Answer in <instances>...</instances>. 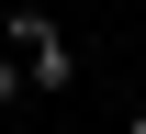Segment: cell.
I'll list each match as a JSON object with an SVG mask.
<instances>
[{"instance_id":"6da1fadb","label":"cell","mask_w":146,"mask_h":134,"mask_svg":"<svg viewBox=\"0 0 146 134\" xmlns=\"http://www.w3.org/2000/svg\"><path fill=\"white\" fill-rule=\"evenodd\" d=\"M11 56H23V78H34V90H68V78H79L68 34H56L45 11H11Z\"/></svg>"},{"instance_id":"7a4b0ae2","label":"cell","mask_w":146,"mask_h":134,"mask_svg":"<svg viewBox=\"0 0 146 134\" xmlns=\"http://www.w3.org/2000/svg\"><path fill=\"white\" fill-rule=\"evenodd\" d=\"M11 101H23V56H0V112H11Z\"/></svg>"},{"instance_id":"3957f363","label":"cell","mask_w":146,"mask_h":134,"mask_svg":"<svg viewBox=\"0 0 146 134\" xmlns=\"http://www.w3.org/2000/svg\"><path fill=\"white\" fill-rule=\"evenodd\" d=\"M124 134H146V112H135V123H124Z\"/></svg>"}]
</instances>
